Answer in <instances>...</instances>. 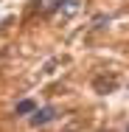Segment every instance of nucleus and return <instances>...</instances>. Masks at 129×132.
<instances>
[{
	"label": "nucleus",
	"mask_w": 129,
	"mask_h": 132,
	"mask_svg": "<svg viewBox=\"0 0 129 132\" xmlns=\"http://www.w3.org/2000/svg\"><path fill=\"white\" fill-rule=\"evenodd\" d=\"M62 3H65V0H34V9H37L39 14H51V11H59Z\"/></svg>",
	"instance_id": "nucleus-2"
},
{
	"label": "nucleus",
	"mask_w": 129,
	"mask_h": 132,
	"mask_svg": "<svg viewBox=\"0 0 129 132\" xmlns=\"http://www.w3.org/2000/svg\"><path fill=\"white\" fill-rule=\"evenodd\" d=\"M17 112H34V101H20L17 104Z\"/></svg>",
	"instance_id": "nucleus-4"
},
{
	"label": "nucleus",
	"mask_w": 129,
	"mask_h": 132,
	"mask_svg": "<svg viewBox=\"0 0 129 132\" xmlns=\"http://www.w3.org/2000/svg\"><path fill=\"white\" fill-rule=\"evenodd\" d=\"M79 9H81V0H65V3L59 6V11H62L65 17H70V14H76Z\"/></svg>",
	"instance_id": "nucleus-3"
},
{
	"label": "nucleus",
	"mask_w": 129,
	"mask_h": 132,
	"mask_svg": "<svg viewBox=\"0 0 129 132\" xmlns=\"http://www.w3.org/2000/svg\"><path fill=\"white\" fill-rule=\"evenodd\" d=\"M53 118H56V110H53V107H42V110H34L31 124H34V127H42V124H48Z\"/></svg>",
	"instance_id": "nucleus-1"
}]
</instances>
